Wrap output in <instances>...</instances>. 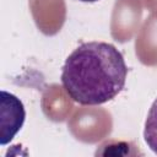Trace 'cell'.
I'll list each match as a JSON object with an SVG mask.
<instances>
[{
  "label": "cell",
  "mask_w": 157,
  "mask_h": 157,
  "mask_svg": "<svg viewBox=\"0 0 157 157\" xmlns=\"http://www.w3.org/2000/svg\"><path fill=\"white\" fill-rule=\"evenodd\" d=\"M128 66L120 50L105 42L80 44L66 58L61 85L82 105H99L115 98L126 82Z\"/></svg>",
  "instance_id": "cell-1"
},
{
  "label": "cell",
  "mask_w": 157,
  "mask_h": 157,
  "mask_svg": "<svg viewBox=\"0 0 157 157\" xmlns=\"http://www.w3.org/2000/svg\"><path fill=\"white\" fill-rule=\"evenodd\" d=\"M144 140L150 150L157 155V98L153 101L146 117Z\"/></svg>",
  "instance_id": "cell-2"
},
{
  "label": "cell",
  "mask_w": 157,
  "mask_h": 157,
  "mask_svg": "<svg viewBox=\"0 0 157 157\" xmlns=\"http://www.w3.org/2000/svg\"><path fill=\"white\" fill-rule=\"evenodd\" d=\"M78 1H82V2H96L98 0H78Z\"/></svg>",
  "instance_id": "cell-3"
}]
</instances>
